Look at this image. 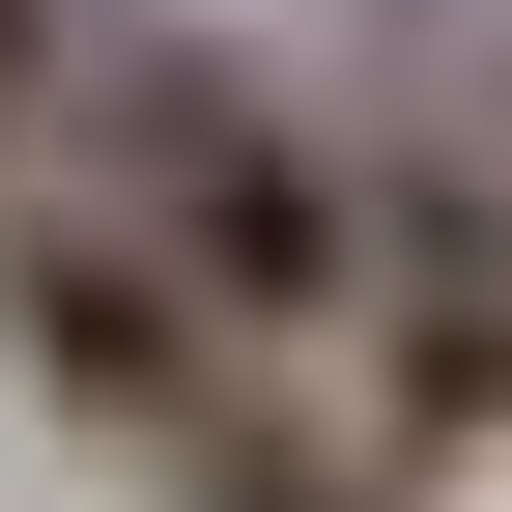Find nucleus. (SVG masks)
Wrapping results in <instances>:
<instances>
[{
	"instance_id": "nucleus-1",
	"label": "nucleus",
	"mask_w": 512,
	"mask_h": 512,
	"mask_svg": "<svg viewBox=\"0 0 512 512\" xmlns=\"http://www.w3.org/2000/svg\"><path fill=\"white\" fill-rule=\"evenodd\" d=\"M228 512H342V484H285V456H256V484H228Z\"/></svg>"
}]
</instances>
